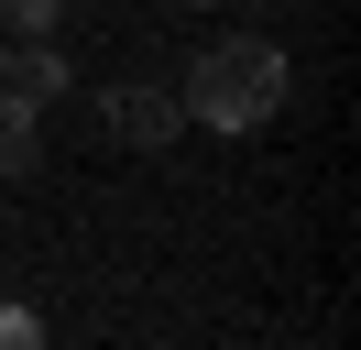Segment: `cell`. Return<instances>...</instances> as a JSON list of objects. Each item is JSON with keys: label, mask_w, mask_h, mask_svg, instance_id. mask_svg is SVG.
<instances>
[{"label": "cell", "mask_w": 361, "mask_h": 350, "mask_svg": "<svg viewBox=\"0 0 361 350\" xmlns=\"http://www.w3.org/2000/svg\"><path fill=\"white\" fill-rule=\"evenodd\" d=\"M55 22H66V0H0V33H11V44L55 33Z\"/></svg>", "instance_id": "5b68a950"}, {"label": "cell", "mask_w": 361, "mask_h": 350, "mask_svg": "<svg viewBox=\"0 0 361 350\" xmlns=\"http://www.w3.org/2000/svg\"><path fill=\"white\" fill-rule=\"evenodd\" d=\"M186 121H208V131H263L274 109H285V44H263V33H219L197 66H186Z\"/></svg>", "instance_id": "6da1fadb"}, {"label": "cell", "mask_w": 361, "mask_h": 350, "mask_svg": "<svg viewBox=\"0 0 361 350\" xmlns=\"http://www.w3.org/2000/svg\"><path fill=\"white\" fill-rule=\"evenodd\" d=\"M0 350H44V318L33 306H0Z\"/></svg>", "instance_id": "8992f818"}, {"label": "cell", "mask_w": 361, "mask_h": 350, "mask_svg": "<svg viewBox=\"0 0 361 350\" xmlns=\"http://www.w3.org/2000/svg\"><path fill=\"white\" fill-rule=\"evenodd\" d=\"M186 11H219V0H186Z\"/></svg>", "instance_id": "52a82bcc"}, {"label": "cell", "mask_w": 361, "mask_h": 350, "mask_svg": "<svg viewBox=\"0 0 361 350\" xmlns=\"http://www.w3.org/2000/svg\"><path fill=\"white\" fill-rule=\"evenodd\" d=\"M99 131H110V143H132V153H164V143L186 131V99L132 77V88H110V99H99Z\"/></svg>", "instance_id": "7a4b0ae2"}, {"label": "cell", "mask_w": 361, "mask_h": 350, "mask_svg": "<svg viewBox=\"0 0 361 350\" xmlns=\"http://www.w3.org/2000/svg\"><path fill=\"white\" fill-rule=\"evenodd\" d=\"M33 153H44V99L0 77V175H33Z\"/></svg>", "instance_id": "3957f363"}, {"label": "cell", "mask_w": 361, "mask_h": 350, "mask_svg": "<svg viewBox=\"0 0 361 350\" xmlns=\"http://www.w3.org/2000/svg\"><path fill=\"white\" fill-rule=\"evenodd\" d=\"M0 77L23 88V99H66V55H55V44H44V33H33V44H23V55L0 66Z\"/></svg>", "instance_id": "277c9868"}]
</instances>
